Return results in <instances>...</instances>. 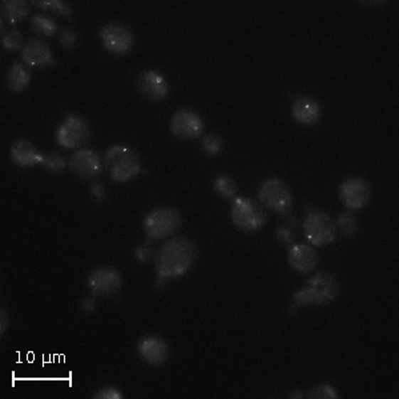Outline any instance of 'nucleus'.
Returning <instances> with one entry per match:
<instances>
[{
  "label": "nucleus",
  "instance_id": "nucleus-1",
  "mask_svg": "<svg viewBox=\"0 0 399 399\" xmlns=\"http://www.w3.org/2000/svg\"><path fill=\"white\" fill-rule=\"evenodd\" d=\"M196 256L197 248L184 237H177L165 243L156 256L157 285L163 287L168 280L184 276L193 265Z\"/></svg>",
  "mask_w": 399,
  "mask_h": 399
},
{
  "label": "nucleus",
  "instance_id": "nucleus-2",
  "mask_svg": "<svg viewBox=\"0 0 399 399\" xmlns=\"http://www.w3.org/2000/svg\"><path fill=\"white\" fill-rule=\"evenodd\" d=\"M339 294L337 278L329 273H318L307 281V287L294 293L296 305H324L334 301Z\"/></svg>",
  "mask_w": 399,
  "mask_h": 399
},
{
  "label": "nucleus",
  "instance_id": "nucleus-3",
  "mask_svg": "<svg viewBox=\"0 0 399 399\" xmlns=\"http://www.w3.org/2000/svg\"><path fill=\"white\" fill-rule=\"evenodd\" d=\"M104 163L111 177L119 183H127L143 171L139 156L125 145L111 147L105 154Z\"/></svg>",
  "mask_w": 399,
  "mask_h": 399
},
{
  "label": "nucleus",
  "instance_id": "nucleus-4",
  "mask_svg": "<svg viewBox=\"0 0 399 399\" xmlns=\"http://www.w3.org/2000/svg\"><path fill=\"white\" fill-rule=\"evenodd\" d=\"M230 216L233 224L245 233L256 232L265 225L266 223V216L262 208L256 201L246 197L235 198L230 208Z\"/></svg>",
  "mask_w": 399,
  "mask_h": 399
},
{
  "label": "nucleus",
  "instance_id": "nucleus-5",
  "mask_svg": "<svg viewBox=\"0 0 399 399\" xmlns=\"http://www.w3.org/2000/svg\"><path fill=\"white\" fill-rule=\"evenodd\" d=\"M304 229L309 243L313 245L324 246L334 241L337 225L328 213L313 209L307 213L304 221Z\"/></svg>",
  "mask_w": 399,
  "mask_h": 399
},
{
  "label": "nucleus",
  "instance_id": "nucleus-6",
  "mask_svg": "<svg viewBox=\"0 0 399 399\" xmlns=\"http://www.w3.org/2000/svg\"><path fill=\"white\" fill-rule=\"evenodd\" d=\"M181 224V217L171 208H157L144 220L145 233L151 240H163L172 235Z\"/></svg>",
  "mask_w": 399,
  "mask_h": 399
},
{
  "label": "nucleus",
  "instance_id": "nucleus-7",
  "mask_svg": "<svg viewBox=\"0 0 399 399\" xmlns=\"http://www.w3.org/2000/svg\"><path fill=\"white\" fill-rule=\"evenodd\" d=\"M258 198L267 209L277 213H287L292 209L293 198L285 183L278 179H269L261 186Z\"/></svg>",
  "mask_w": 399,
  "mask_h": 399
},
{
  "label": "nucleus",
  "instance_id": "nucleus-8",
  "mask_svg": "<svg viewBox=\"0 0 399 399\" xmlns=\"http://www.w3.org/2000/svg\"><path fill=\"white\" fill-rule=\"evenodd\" d=\"M90 128L85 120L76 115H67L56 132V140L64 148H78L90 140Z\"/></svg>",
  "mask_w": 399,
  "mask_h": 399
},
{
  "label": "nucleus",
  "instance_id": "nucleus-9",
  "mask_svg": "<svg viewBox=\"0 0 399 399\" xmlns=\"http://www.w3.org/2000/svg\"><path fill=\"white\" fill-rule=\"evenodd\" d=\"M93 296H115L122 287V276L112 267H99L88 278Z\"/></svg>",
  "mask_w": 399,
  "mask_h": 399
},
{
  "label": "nucleus",
  "instance_id": "nucleus-10",
  "mask_svg": "<svg viewBox=\"0 0 399 399\" xmlns=\"http://www.w3.org/2000/svg\"><path fill=\"white\" fill-rule=\"evenodd\" d=\"M339 197L349 209H361L368 204L371 189L362 179H349L341 185Z\"/></svg>",
  "mask_w": 399,
  "mask_h": 399
},
{
  "label": "nucleus",
  "instance_id": "nucleus-11",
  "mask_svg": "<svg viewBox=\"0 0 399 399\" xmlns=\"http://www.w3.org/2000/svg\"><path fill=\"white\" fill-rule=\"evenodd\" d=\"M102 44L108 51L127 53L133 46V33L120 24H107L100 31Z\"/></svg>",
  "mask_w": 399,
  "mask_h": 399
},
{
  "label": "nucleus",
  "instance_id": "nucleus-12",
  "mask_svg": "<svg viewBox=\"0 0 399 399\" xmlns=\"http://www.w3.org/2000/svg\"><path fill=\"white\" fill-rule=\"evenodd\" d=\"M136 87L140 95L149 100H164L169 92L166 80L154 70L142 72L137 76Z\"/></svg>",
  "mask_w": 399,
  "mask_h": 399
},
{
  "label": "nucleus",
  "instance_id": "nucleus-13",
  "mask_svg": "<svg viewBox=\"0 0 399 399\" xmlns=\"http://www.w3.org/2000/svg\"><path fill=\"white\" fill-rule=\"evenodd\" d=\"M140 357L152 366L164 365L169 357V349L164 339L156 336H145L137 344Z\"/></svg>",
  "mask_w": 399,
  "mask_h": 399
},
{
  "label": "nucleus",
  "instance_id": "nucleus-14",
  "mask_svg": "<svg viewBox=\"0 0 399 399\" xmlns=\"http://www.w3.org/2000/svg\"><path fill=\"white\" fill-rule=\"evenodd\" d=\"M171 129L180 139H196L203 133L204 125L195 112L181 110L174 113L171 120Z\"/></svg>",
  "mask_w": 399,
  "mask_h": 399
},
{
  "label": "nucleus",
  "instance_id": "nucleus-15",
  "mask_svg": "<svg viewBox=\"0 0 399 399\" xmlns=\"http://www.w3.org/2000/svg\"><path fill=\"white\" fill-rule=\"evenodd\" d=\"M70 168L82 179H92L102 172V161L99 154L91 149H80L72 154Z\"/></svg>",
  "mask_w": 399,
  "mask_h": 399
},
{
  "label": "nucleus",
  "instance_id": "nucleus-16",
  "mask_svg": "<svg viewBox=\"0 0 399 399\" xmlns=\"http://www.w3.org/2000/svg\"><path fill=\"white\" fill-rule=\"evenodd\" d=\"M21 58L31 67H43L53 63V55L47 43L43 41H30L21 50Z\"/></svg>",
  "mask_w": 399,
  "mask_h": 399
},
{
  "label": "nucleus",
  "instance_id": "nucleus-17",
  "mask_svg": "<svg viewBox=\"0 0 399 399\" xmlns=\"http://www.w3.org/2000/svg\"><path fill=\"white\" fill-rule=\"evenodd\" d=\"M11 157L15 164L21 168H31L35 165L41 164L44 156L38 152V149L28 140L21 139L12 144Z\"/></svg>",
  "mask_w": 399,
  "mask_h": 399
},
{
  "label": "nucleus",
  "instance_id": "nucleus-18",
  "mask_svg": "<svg viewBox=\"0 0 399 399\" xmlns=\"http://www.w3.org/2000/svg\"><path fill=\"white\" fill-rule=\"evenodd\" d=\"M289 264L299 273H310L317 265V255L314 249L307 245H292L289 250Z\"/></svg>",
  "mask_w": 399,
  "mask_h": 399
},
{
  "label": "nucleus",
  "instance_id": "nucleus-19",
  "mask_svg": "<svg viewBox=\"0 0 399 399\" xmlns=\"http://www.w3.org/2000/svg\"><path fill=\"white\" fill-rule=\"evenodd\" d=\"M292 113L298 123L312 125V124L317 123L318 119L321 116V108H319L318 102H314L313 99L299 97L293 102Z\"/></svg>",
  "mask_w": 399,
  "mask_h": 399
},
{
  "label": "nucleus",
  "instance_id": "nucleus-20",
  "mask_svg": "<svg viewBox=\"0 0 399 399\" xmlns=\"http://www.w3.org/2000/svg\"><path fill=\"white\" fill-rule=\"evenodd\" d=\"M28 15V6L24 0H3L1 1V18L3 21L16 24Z\"/></svg>",
  "mask_w": 399,
  "mask_h": 399
},
{
  "label": "nucleus",
  "instance_id": "nucleus-21",
  "mask_svg": "<svg viewBox=\"0 0 399 399\" xmlns=\"http://www.w3.org/2000/svg\"><path fill=\"white\" fill-rule=\"evenodd\" d=\"M30 84V73L23 68L21 63H14L7 72V85L15 92L24 91Z\"/></svg>",
  "mask_w": 399,
  "mask_h": 399
},
{
  "label": "nucleus",
  "instance_id": "nucleus-22",
  "mask_svg": "<svg viewBox=\"0 0 399 399\" xmlns=\"http://www.w3.org/2000/svg\"><path fill=\"white\" fill-rule=\"evenodd\" d=\"M31 28L33 32L41 36H51L55 32L58 31V24L56 21L48 18V16H41L36 15L31 19Z\"/></svg>",
  "mask_w": 399,
  "mask_h": 399
},
{
  "label": "nucleus",
  "instance_id": "nucleus-23",
  "mask_svg": "<svg viewBox=\"0 0 399 399\" xmlns=\"http://www.w3.org/2000/svg\"><path fill=\"white\" fill-rule=\"evenodd\" d=\"M215 189L217 193L223 196L224 198L228 200H235V193H237V185L235 181L228 177V176H221L215 181Z\"/></svg>",
  "mask_w": 399,
  "mask_h": 399
},
{
  "label": "nucleus",
  "instance_id": "nucleus-24",
  "mask_svg": "<svg viewBox=\"0 0 399 399\" xmlns=\"http://www.w3.org/2000/svg\"><path fill=\"white\" fill-rule=\"evenodd\" d=\"M337 226L339 228V230L342 232V235H345L346 237H353V235H357V232H358L357 220H356L354 215L349 211L339 216Z\"/></svg>",
  "mask_w": 399,
  "mask_h": 399
},
{
  "label": "nucleus",
  "instance_id": "nucleus-25",
  "mask_svg": "<svg viewBox=\"0 0 399 399\" xmlns=\"http://www.w3.org/2000/svg\"><path fill=\"white\" fill-rule=\"evenodd\" d=\"M43 166L48 171V172H52V174H58V172H62L65 168V160L63 159L60 154H50L47 156H44V160H43Z\"/></svg>",
  "mask_w": 399,
  "mask_h": 399
},
{
  "label": "nucleus",
  "instance_id": "nucleus-26",
  "mask_svg": "<svg viewBox=\"0 0 399 399\" xmlns=\"http://www.w3.org/2000/svg\"><path fill=\"white\" fill-rule=\"evenodd\" d=\"M35 4L46 10L56 11L67 18H71V9L67 6L65 1L62 0H41V1H35Z\"/></svg>",
  "mask_w": 399,
  "mask_h": 399
},
{
  "label": "nucleus",
  "instance_id": "nucleus-27",
  "mask_svg": "<svg viewBox=\"0 0 399 399\" xmlns=\"http://www.w3.org/2000/svg\"><path fill=\"white\" fill-rule=\"evenodd\" d=\"M21 43H23V36H21V32H7V33L1 38V44H3V47H4V48H7V50H10V51L19 50L21 47Z\"/></svg>",
  "mask_w": 399,
  "mask_h": 399
},
{
  "label": "nucleus",
  "instance_id": "nucleus-28",
  "mask_svg": "<svg viewBox=\"0 0 399 399\" xmlns=\"http://www.w3.org/2000/svg\"><path fill=\"white\" fill-rule=\"evenodd\" d=\"M223 140L218 137V136H216V134H209V136H206L204 139V142H203V147H204V151L206 154H217L221 152V149H223Z\"/></svg>",
  "mask_w": 399,
  "mask_h": 399
},
{
  "label": "nucleus",
  "instance_id": "nucleus-29",
  "mask_svg": "<svg viewBox=\"0 0 399 399\" xmlns=\"http://www.w3.org/2000/svg\"><path fill=\"white\" fill-rule=\"evenodd\" d=\"M310 398L336 399L338 398V395L333 388H330L328 385H322V386H318L317 389L312 391Z\"/></svg>",
  "mask_w": 399,
  "mask_h": 399
},
{
  "label": "nucleus",
  "instance_id": "nucleus-30",
  "mask_svg": "<svg viewBox=\"0 0 399 399\" xmlns=\"http://www.w3.org/2000/svg\"><path fill=\"white\" fill-rule=\"evenodd\" d=\"M59 41L63 47L72 48L76 44V33L71 28H63L59 33Z\"/></svg>",
  "mask_w": 399,
  "mask_h": 399
},
{
  "label": "nucleus",
  "instance_id": "nucleus-31",
  "mask_svg": "<svg viewBox=\"0 0 399 399\" xmlns=\"http://www.w3.org/2000/svg\"><path fill=\"white\" fill-rule=\"evenodd\" d=\"M93 398L96 399H123L124 395L115 388H104V389H100L95 395Z\"/></svg>",
  "mask_w": 399,
  "mask_h": 399
},
{
  "label": "nucleus",
  "instance_id": "nucleus-32",
  "mask_svg": "<svg viewBox=\"0 0 399 399\" xmlns=\"http://www.w3.org/2000/svg\"><path fill=\"white\" fill-rule=\"evenodd\" d=\"M151 256H152V244H151V241H145L143 245H140L136 249V258L140 262H147L151 258Z\"/></svg>",
  "mask_w": 399,
  "mask_h": 399
},
{
  "label": "nucleus",
  "instance_id": "nucleus-33",
  "mask_svg": "<svg viewBox=\"0 0 399 399\" xmlns=\"http://www.w3.org/2000/svg\"><path fill=\"white\" fill-rule=\"evenodd\" d=\"M277 237L278 240L282 243V244H287V245H292V241H293V237H292V232L289 229H285V228H281L278 229L277 232Z\"/></svg>",
  "mask_w": 399,
  "mask_h": 399
},
{
  "label": "nucleus",
  "instance_id": "nucleus-34",
  "mask_svg": "<svg viewBox=\"0 0 399 399\" xmlns=\"http://www.w3.org/2000/svg\"><path fill=\"white\" fill-rule=\"evenodd\" d=\"M9 325H10V316L4 309H1V317H0V333H1V336L6 333V330L9 329Z\"/></svg>",
  "mask_w": 399,
  "mask_h": 399
},
{
  "label": "nucleus",
  "instance_id": "nucleus-35",
  "mask_svg": "<svg viewBox=\"0 0 399 399\" xmlns=\"http://www.w3.org/2000/svg\"><path fill=\"white\" fill-rule=\"evenodd\" d=\"M91 195L96 198V200H99V201H102V198L105 197V192H104V188H102V185L100 184H93L92 188H91Z\"/></svg>",
  "mask_w": 399,
  "mask_h": 399
},
{
  "label": "nucleus",
  "instance_id": "nucleus-36",
  "mask_svg": "<svg viewBox=\"0 0 399 399\" xmlns=\"http://www.w3.org/2000/svg\"><path fill=\"white\" fill-rule=\"evenodd\" d=\"M83 310H85V312H88V313H91L95 310V307H96V301H95V298L93 297H87L84 298V301H83L82 304Z\"/></svg>",
  "mask_w": 399,
  "mask_h": 399
},
{
  "label": "nucleus",
  "instance_id": "nucleus-37",
  "mask_svg": "<svg viewBox=\"0 0 399 399\" xmlns=\"http://www.w3.org/2000/svg\"><path fill=\"white\" fill-rule=\"evenodd\" d=\"M304 395L302 394H298V393H294L293 395H292V398H302Z\"/></svg>",
  "mask_w": 399,
  "mask_h": 399
}]
</instances>
